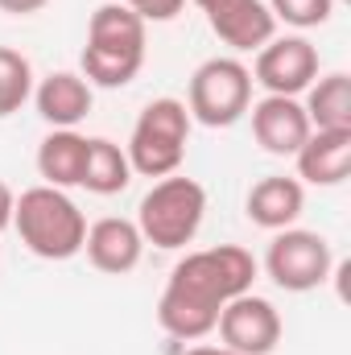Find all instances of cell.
Listing matches in <instances>:
<instances>
[{"label": "cell", "instance_id": "1", "mask_svg": "<svg viewBox=\"0 0 351 355\" xmlns=\"http://www.w3.org/2000/svg\"><path fill=\"white\" fill-rule=\"evenodd\" d=\"M252 281H257V257L240 244H215V248L186 252L162 289L157 322L166 335L194 343L215 331L219 310L232 297L248 293Z\"/></svg>", "mask_w": 351, "mask_h": 355}, {"label": "cell", "instance_id": "9", "mask_svg": "<svg viewBox=\"0 0 351 355\" xmlns=\"http://www.w3.org/2000/svg\"><path fill=\"white\" fill-rule=\"evenodd\" d=\"M318 79V50L293 33V37H273L257 50L252 62V83H261L268 95H306V87Z\"/></svg>", "mask_w": 351, "mask_h": 355}, {"label": "cell", "instance_id": "14", "mask_svg": "<svg viewBox=\"0 0 351 355\" xmlns=\"http://www.w3.org/2000/svg\"><path fill=\"white\" fill-rule=\"evenodd\" d=\"M244 211L248 219L264 227V232H281V227H293L298 215L306 211V186L298 178H285V174H268L261 178L248 198H244Z\"/></svg>", "mask_w": 351, "mask_h": 355}, {"label": "cell", "instance_id": "5", "mask_svg": "<svg viewBox=\"0 0 351 355\" xmlns=\"http://www.w3.org/2000/svg\"><path fill=\"white\" fill-rule=\"evenodd\" d=\"M190 112L174 95L149 99L132 124V137L124 145L132 174L141 178H170L186 162V145H190Z\"/></svg>", "mask_w": 351, "mask_h": 355}, {"label": "cell", "instance_id": "15", "mask_svg": "<svg viewBox=\"0 0 351 355\" xmlns=\"http://www.w3.org/2000/svg\"><path fill=\"white\" fill-rule=\"evenodd\" d=\"M298 162V182L310 186H339L351 174V132H327L314 128L306 145L293 153Z\"/></svg>", "mask_w": 351, "mask_h": 355}, {"label": "cell", "instance_id": "4", "mask_svg": "<svg viewBox=\"0 0 351 355\" xmlns=\"http://www.w3.org/2000/svg\"><path fill=\"white\" fill-rule=\"evenodd\" d=\"M203 215H207V190L194 182V178H157L153 190L141 198L137 207V227H141V240L162 248V252H174L194 244L198 227H203Z\"/></svg>", "mask_w": 351, "mask_h": 355}, {"label": "cell", "instance_id": "22", "mask_svg": "<svg viewBox=\"0 0 351 355\" xmlns=\"http://www.w3.org/2000/svg\"><path fill=\"white\" fill-rule=\"evenodd\" d=\"M12 207H17V194H12L8 182H0V236L12 227Z\"/></svg>", "mask_w": 351, "mask_h": 355}, {"label": "cell", "instance_id": "2", "mask_svg": "<svg viewBox=\"0 0 351 355\" xmlns=\"http://www.w3.org/2000/svg\"><path fill=\"white\" fill-rule=\"evenodd\" d=\"M91 87H128L145 67V21L120 0L99 4L87 21V46L79 54Z\"/></svg>", "mask_w": 351, "mask_h": 355}, {"label": "cell", "instance_id": "18", "mask_svg": "<svg viewBox=\"0 0 351 355\" xmlns=\"http://www.w3.org/2000/svg\"><path fill=\"white\" fill-rule=\"evenodd\" d=\"M306 120L310 128L327 132H351V79L343 71H331L306 87Z\"/></svg>", "mask_w": 351, "mask_h": 355}, {"label": "cell", "instance_id": "3", "mask_svg": "<svg viewBox=\"0 0 351 355\" xmlns=\"http://www.w3.org/2000/svg\"><path fill=\"white\" fill-rule=\"evenodd\" d=\"M12 227H17L21 244L42 261H71L83 252V240H87V219H83L79 202L67 190L46 186V182L17 194Z\"/></svg>", "mask_w": 351, "mask_h": 355}, {"label": "cell", "instance_id": "25", "mask_svg": "<svg viewBox=\"0 0 351 355\" xmlns=\"http://www.w3.org/2000/svg\"><path fill=\"white\" fill-rule=\"evenodd\" d=\"M335 4H343V0H335Z\"/></svg>", "mask_w": 351, "mask_h": 355}, {"label": "cell", "instance_id": "23", "mask_svg": "<svg viewBox=\"0 0 351 355\" xmlns=\"http://www.w3.org/2000/svg\"><path fill=\"white\" fill-rule=\"evenodd\" d=\"M50 0H0V12L8 17H29V12H42Z\"/></svg>", "mask_w": 351, "mask_h": 355}, {"label": "cell", "instance_id": "6", "mask_svg": "<svg viewBox=\"0 0 351 355\" xmlns=\"http://www.w3.org/2000/svg\"><path fill=\"white\" fill-rule=\"evenodd\" d=\"M252 107V71L240 58H207L186 87V112L203 128H232Z\"/></svg>", "mask_w": 351, "mask_h": 355}, {"label": "cell", "instance_id": "7", "mask_svg": "<svg viewBox=\"0 0 351 355\" xmlns=\"http://www.w3.org/2000/svg\"><path fill=\"white\" fill-rule=\"evenodd\" d=\"M331 268H335V257H331L327 236L306 232V227H281L273 236L268 252H264V272L285 293H310V289H318L331 277Z\"/></svg>", "mask_w": 351, "mask_h": 355}, {"label": "cell", "instance_id": "16", "mask_svg": "<svg viewBox=\"0 0 351 355\" xmlns=\"http://www.w3.org/2000/svg\"><path fill=\"white\" fill-rule=\"evenodd\" d=\"M83 157H87V137L75 132V128H54L37 145V174H42L46 186L71 190V186H79Z\"/></svg>", "mask_w": 351, "mask_h": 355}, {"label": "cell", "instance_id": "24", "mask_svg": "<svg viewBox=\"0 0 351 355\" xmlns=\"http://www.w3.org/2000/svg\"><path fill=\"white\" fill-rule=\"evenodd\" d=\"M182 355H236V352H228V347H190Z\"/></svg>", "mask_w": 351, "mask_h": 355}, {"label": "cell", "instance_id": "19", "mask_svg": "<svg viewBox=\"0 0 351 355\" xmlns=\"http://www.w3.org/2000/svg\"><path fill=\"white\" fill-rule=\"evenodd\" d=\"M33 99V67L21 50L0 46V120L21 112Z\"/></svg>", "mask_w": 351, "mask_h": 355}, {"label": "cell", "instance_id": "21", "mask_svg": "<svg viewBox=\"0 0 351 355\" xmlns=\"http://www.w3.org/2000/svg\"><path fill=\"white\" fill-rule=\"evenodd\" d=\"M124 8H132L145 25L153 21V25H166V21H174L178 12L186 8V0H120Z\"/></svg>", "mask_w": 351, "mask_h": 355}, {"label": "cell", "instance_id": "11", "mask_svg": "<svg viewBox=\"0 0 351 355\" xmlns=\"http://www.w3.org/2000/svg\"><path fill=\"white\" fill-rule=\"evenodd\" d=\"M248 116H252L257 145L273 157H293L306 145V137L314 132L310 120H306L302 99H293V95H264L248 107Z\"/></svg>", "mask_w": 351, "mask_h": 355}, {"label": "cell", "instance_id": "13", "mask_svg": "<svg viewBox=\"0 0 351 355\" xmlns=\"http://www.w3.org/2000/svg\"><path fill=\"white\" fill-rule=\"evenodd\" d=\"M95 87L79 71H50L42 83H33V107L50 128H75L91 116Z\"/></svg>", "mask_w": 351, "mask_h": 355}, {"label": "cell", "instance_id": "8", "mask_svg": "<svg viewBox=\"0 0 351 355\" xmlns=\"http://www.w3.org/2000/svg\"><path fill=\"white\" fill-rule=\"evenodd\" d=\"M223 347L236 355H273L281 343V314L268 297H257L252 289L232 297L223 310H219V322H215Z\"/></svg>", "mask_w": 351, "mask_h": 355}, {"label": "cell", "instance_id": "12", "mask_svg": "<svg viewBox=\"0 0 351 355\" xmlns=\"http://www.w3.org/2000/svg\"><path fill=\"white\" fill-rule=\"evenodd\" d=\"M83 252H87L91 268L108 272V277H124L141 265L145 257V240H141V227L132 219H120V215H103L87 227V240H83Z\"/></svg>", "mask_w": 351, "mask_h": 355}, {"label": "cell", "instance_id": "20", "mask_svg": "<svg viewBox=\"0 0 351 355\" xmlns=\"http://www.w3.org/2000/svg\"><path fill=\"white\" fill-rule=\"evenodd\" d=\"M273 21H285L293 29H318L331 21L335 0H268Z\"/></svg>", "mask_w": 351, "mask_h": 355}, {"label": "cell", "instance_id": "10", "mask_svg": "<svg viewBox=\"0 0 351 355\" xmlns=\"http://www.w3.org/2000/svg\"><path fill=\"white\" fill-rule=\"evenodd\" d=\"M211 25V33L232 50H261L277 37V21L264 0H194Z\"/></svg>", "mask_w": 351, "mask_h": 355}, {"label": "cell", "instance_id": "17", "mask_svg": "<svg viewBox=\"0 0 351 355\" xmlns=\"http://www.w3.org/2000/svg\"><path fill=\"white\" fill-rule=\"evenodd\" d=\"M128 182H132L128 153H124L116 141H108V137H87V157H83L79 186H83L87 194L108 198V194H120V190H128Z\"/></svg>", "mask_w": 351, "mask_h": 355}]
</instances>
